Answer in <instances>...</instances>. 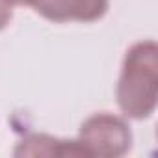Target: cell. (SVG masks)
<instances>
[{
    "instance_id": "6da1fadb",
    "label": "cell",
    "mask_w": 158,
    "mask_h": 158,
    "mask_svg": "<svg viewBox=\"0 0 158 158\" xmlns=\"http://www.w3.org/2000/svg\"><path fill=\"white\" fill-rule=\"evenodd\" d=\"M117 106L127 119H149L158 104V45L136 41L123 58L115 86Z\"/></svg>"
},
{
    "instance_id": "7a4b0ae2",
    "label": "cell",
    "mask_w": 158,
    "mask_h": 158,
    "mask_svg": "<svg viewBox=\"0 0 158 158\" xmlns=\"http://www.w3.org/2000/svg\"><path fill=\"white\" fill-rule=\"evenodd\" d=\"M76 141L86 158H119L132 147V130L127 117L99 112L80 125Z\"/></svg>"
},
{
    "instance_id": "5b68a950",
    "label": "cell",
    "mask_w": 158,
    "mask_h": 158,
    "mask_svg": "<svg viewBox=\"0 0 158 158\" xmlns=\"http://www.w3.org/2000/svg\"><path fill=\"white\" fill-rule=\"evenodd\" d=\"M13 19V6L10 0H0V32H2Z\"/></svg>"
},
{
    "instance_id": "8992f818",
    "label": "cell",
    "mask_w": 158,
    "mask_h": 158,
    "mask_svg": "<svg viewBox=\"0 0 158 158\" xmlns=\"http://www.w3.org/2000/svg\"><path fill=\"white\" fill-rule=\"evenodd\" d=\"M11 6H30L32 0H10Z\"/></svg>"
},
{
    "instance_id": "3957f363",
    "label": "cell",
    "mask_w": 158,
    "mask_h": 158,
    "mask_svg": "<svg viewBox=\"0 0 158 158\" xmlns=\"http://www.w3.org/2000/svg\"><path fill=\"white\" fill-rule=\"evenodd\" d=\"M30 8L52 23H95L110 8V0H32Z\"/></svg>"
},
{
    "instance_id": "277c9868",
    "label": "cell",
    "mask_w": 158,
    "mask_h": 158,
    "mask_svg": "<svg viewBox=\"0 0 158 158\" xmlns=\"http://www.w3.org/2000/svg\"><path fill=\"white\" fill-rule=\"evenodd\" d=\"M15 156H86L76 139H60L50 134H28L13 149Z\"/></svg>"
}]
</instances>
